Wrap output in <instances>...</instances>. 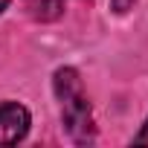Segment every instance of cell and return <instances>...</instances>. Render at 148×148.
Wrapping results in <instances>:
<instances>
[{"label":"cell","instance_id":"cell-1","mask_svg":"<svg viewBox=\"0 0 148 148\" xmlns=\"http://www.w3.org/2000/svg\"><path fill=\"white\" fill-rule=\"evenodd\" d=\"M52 84H55V96L61 102V122H64V131L70 134V139L79 145L93 142V136H96L93 110H90L79 73L73 67H61V70H55Z\"/></svg>","mask_w":148,"mask_h":148},{"label":"cell","instance_id":"cell-4","mask_svg":"<svg viewBox=\"0 0 148 148\" xmlns=\"http://www.w3.org/2000/svg\"><path fill=\"white\" fill-rule=\"evenodd\" d=\"M134 142L136 145H148V119H145V125H142V131L134 136Z\"/></svg>","mask_w":148,"mask_h":148},{"label":"cell","instance_id":"cell-6","mask_svg":"<svg viewBox=\"0 0 148 148\" xmlns=\"http://www.w3.org/2000/svg\"><path fill=\"white\" fill-rule=\"evenodd\" d=\"M6 6H9V0H0V12H3V9H6Z\"/></svg>","mask_w":148,"mask_h":148},{"label":"cell","instance_id":"cell-3","mask_svg":"<svg viewBox=\"0 0 148 148\" xmlns=\"http://www.w3.org/2000/svg\"><path fill=\"white\" fill-rule=\"evenodd\" d=\"M64 3L67 0H32L29 9L38 21H55L61 12H64Z\"/></svg>","mask_w":148,"mask_h":148},{"label":"cell","instance_id":"cell-2","mask_svg":"<svg viewBox=\"0 0 148 148\" xmlns=\"http://www.w3.org/2000/svg\"><path fill=\"white\" fill-rule=\"evenodd\" d=\"M29 134V110L18 102L0 105V145H15Z\"/></svg>","mask_w":148,"mask_h":148},{"label":"cell","instance_id":"cell-5","mask_svg":"<svg viewBox=\"0 0 148 148\" xmlns=\"http://www.w3.org/2000/svg\"><path fill=\"white\" fill-rule=\"evenodd\" d=\"M110 6H113L116 12H128V9L134 6V0H110Z\"/></svg>","mask_w":148,"mask_h":148}]
</instances>
